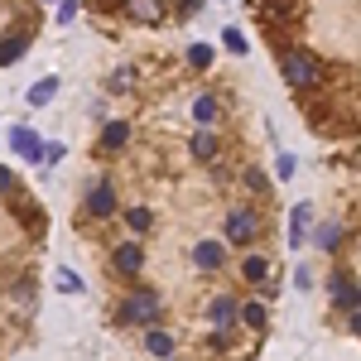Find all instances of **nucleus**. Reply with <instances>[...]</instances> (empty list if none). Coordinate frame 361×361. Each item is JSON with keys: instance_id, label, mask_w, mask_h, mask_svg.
I'll return each mask as SVG.
<instances>
[{"instance_id": "obj_1", "label": "nucleus", "mask_w": 361, "mask_h": 361, "mask_svg": "<svg viewBox=\"0 0 361 361\" xmlns=\"http://www.w3.org/2000/svg\"><path fill=\"white\" fill-rule=\"evenodd\" d=\"M159 304H164V299H159V289H130V294L116 304L111 318L121 323V328H149V323L159 318Z\"/></svg>"}, {"instance_id": "obj_2", "label": "nucleus", "mask_w": 361, "mask_h": 361, "mask_svg": "<svg viewBox=\"0 0 361 361\" xmlns=\"http://www.w3.org/2000/svg\"><path fill=\"white\" fill-rule=\"evenodd\" d=\"M279 73H284V82L294 87V92H308V87L323 82V63L304 49H289V54L279 58Z\"/></svg>"}, {"instance_id": "obj_3", "label": "nucleus", "mask_w": 361, "mask_h": 361, "mask_svg": "<svg viewBox=\"0 0 361 361\" xmlns=\"http://www.w3.org/2000/svg\"><path fill=\"white\" fill-rule=\"evenodd\" d=\"M222 236L231 246H250V241L260 236V212H255V207H231L226 222H222Z\"/></svg>"}, {"instance_id": "obj_4", "label": "nucleus", "mask_w": 361, "mask_h": 361, "mask_svg": "<svg viewBox=\"0 0 361 361\" xmlns=\"http://www.w3.org/2000/svg\"><path fill=\"white\" fill-rule=\"evenodd\" d=\"M87 212L92 217H116V188L106 178H92L87 183Z\"/></svg>"}, {"instance_id": "obj_5", "label": "nucleus", "mask_w": 361, "mask_h": 361, "mask_svg": "<svg viewBox=\"0 0 361 361\" xmlns=\"http://www.w3.org/2000/svg\"><path fill=\"white\" fill-rule=\"evenodd\" d=\"M207 318H212V328H236V323H241V304H236L231 294H217V299L207 304Z\"/></svg>"}, {"instance_id": "obj_6", "label": "nucleus", "mask_w": 361, "mask_h": 361, "mask_svg": "<svg viewBox=\"0 0 361 361\" xmlns=\"http://www.w3.org/2000/svg\"><path fill=\"white\" fill-rule=\"evenodd\" d=\"M121 10H126L135 25H159V20H164V0H121Z\"/></svg>"}, {"instance_id": "obj_7", "label": "nucleus", "mask_w": 361, "mask_h": 361, "mask_svg": "<svg viewBox=\"0 0 361 361\" xmlns=\"http://www.w3.org/2000/svg\"><path fill=\"white\" fill-rule=\"evenodd\" d=\"M10 145H15V154H25V159H34V164L49 154V149H44V140L34 135L29 126H15V130H10Z\"/></svg>"}, {"instance_id": "obj_8", "label": "nucleus", "mask_w": 361, "mask_h": 361, "mask_svg": "<svg viewBox=\"0 0 361 361\" xmlns=\"http://www.w3.org/2000/svg\"><path fill=\"white\" fill-rule=\"evenodd\" d=\"M111 270H121V275H140V270H145V250H140L135 241L116 246L111 250Z\"/></svg>"}, {"instance_id": "obj_9", "label": "nucleus", "mask_w": 361, "mask_h": 361, "mask_svg": "<svg viewBox=\"0 0 361 361\" xmlns=\"http://www.w3.org/2000/svg\"><path fill=\"white\" fill-rule=\"evenodd\" d=\"M328 289H333V304L337 308H361V284H352L347 275H333Z\"/></svg>"}, {"instance_id": "obj_10", "label": "nucleus", "mask_w": 361, "mask_h": 361, "mask_svg": "<svg viewBox=\"0 0 361 361\" xmlns=\"http://www.w3.org/2000/svg\"><path fill=\"white\" fill-rule=\"evenodd\" d=\"M222 260H226L222 241H197V246H193V265H197V270H217Z\"/></svg>"}, {"instance_id": "obj_11", "label": "nucleus", "mask_w": 361, "mask_h": 361, "mask_svg": "<svg viewBox=\"0 0 361 361\" xmlns=\"http://www.w3.org/2000/svg\"><path fill=\"white\" fill-rule=\"evenodd\" d=\"M173 347H178L173 333H164V328H154V323H149V333H145V352H149V357H159V361H169V357H173Z\"/></svg>"}, {"instance_id": "obj_12", "label": "nucleus", "mask_w": 361, "mask_h": 361, "mask_svg": "<svg viewBox=\"0 0 361 361\" xmlns=\"http://www.w3.org/2000/svg\"><path fill=\"white\" fill-rule=\"evenodd\" d=\"M241 279L246 284H265L270 279V255H246L241 260Z\"/></svg>"}, {"instance_id": "obj_13", "label": "nucleus", "mask_w": 361, "mask_h": 361, "mask_svg": "<svg viewBox=\"0 0 361 361\" xmlns=\"http://www.w3.org/2000/svg\"><path fill=\"white\" fill-rule=\"evenodd\" d=\"M126 140H130V126H126V121H111V126H102V149H106V154L126 149Z\"/></svg>"}, {"instance_id": "obj_14", "label": "nucleus", "mask_w": 361, "mask_h": 361, "mask_svg": "<svg viewBox=\"0 0 361 361\" xmlns=\"http://www.w3.org/2000/svg\"><path fill=\"white\" fill-rule=\"evenodd\" d=\"M188 149H193V159H217V149H222V145H217L212 130H197V135L188 140Z\"/></svg>"}, {"instance_id": "obj_15", "label": "nucleus", "mask_w": 361, "mask_h": 361, "mask_svg": "<svg viewBox=\"0 0 361 361\" xmlns=\"http://www.w3.org/2000/svg\"><path fill=\"white\" fill-rule=\"evenodd\" d=\"M29 54V34H10V39H0V63H15V58Z\"/></svg>"}, {"instance_id": "obj_16", "label": "nucleus", "mask_w": 361, "mask_h": 361, "mask_svg": "<svg viewBox=\"0 0 361 361\" xmlns=\"http://www.w3.org/2000/svg\"><path fill=\"white\" fill-rule=\"evenodd\" d=\"M308 222H313V212H308V202H299V207H294V226H289V246H304Z\"/></svg>"}, {"instance_id": "obj_17", "label": "nucleus", "mask_w": 361, "mask_h": 361, "mask_svg": "<svg viewBox=\"0 0 361 361\" xmlns=\"http://www.w3.org/2000/svg\"><path fill=\"white\" fill-rule=\"evenodd\" d=\"M241 323H246L250 333H265V328H270V313H265V304H241Z\"/></svg>"}, {"instance_id": "obj_18", "label": "nucleus", "mask_w": 361, "mask_h": 361, "mask_svg": "<svg viewBox=\"0 0 361 361\" xmlns=\"http://www.w3.org/2000/svg\"><path fill=\"white\" fill-rule=\"evenodd\" d=\"M121 222L130 226V231H135V236H145V231H149V226H154V212H149V207H130V212H126V217H121Z\"/></svg>"}, {"instance_id": "obj_19", "label": "nucleus", "mask_w": 361, "mask_h": 361, "mask_svg": "<svg viewBox=\"0 0 361 361\" xmlns=\"http://www.w3.org/2000/svg\"><path fill=\"white\" fill-rule=\"evenodd\" d=\"M54 92H58V78L34 82V87H29V106H49V102H54Z\"/></svg>"}, {"instance_id": "obj_20", "label": "nucleus", "mask_w": 361, "mask_h": 361, "mask_svg": "<svg viewBox=\"0 0 361 361\" xmlns=\"http://www.w3.org/2000/svg\"><path fill=\"white\" fill-rule=\"evenodd\" d=\"M15 217H20L29 231H44V207H34V202H20V207H15Z\"/></svg>"}, {"instance_id": "obj_21", "label": "nucleus", "mask_w": 361, "mask_h": 361, "mask_svg": "<svg viewBox=\"0 0 361 361\" xmlns=\"http://www.w3.org/2000/svg\"><path fill=\"white\" fill-rule=\"evenodd\" d=\"M193 116L202 121V126H212V121H217V97H197V102H193Z\"/></svg>"}, {"instance_id": "obj_22", "label": "nucleus", "mask_w": 361, "mask_h": 361, "mask_svg": "<svg viewBox=\"0 0 361 361\" xmlns=\"http://www.w3.org/2000/svg\"><path fill=\"white\" fill-rule=\"evenodd\" d=\"M337 241H342V226H337V222H328L323 231H318V246H323V250H333Z\"/></svg>"}, {"instance_id": "obj_23", "label": "nucleus", "mask_w": 361, "mask_h": 361, "mask_svg": "<svg viewBox=\"0 0 361 361\" xmlns=\"http://www.w3.org/2000/svg\"><path fill=\"white\" fill-rule=\"evenodd\" d=\"M58 289L63 294H82V279L73 275V270H58Z\"/></svg>"}, {"instance_id": "obj_24", "label": "nucleus", "mask_w": 361, "mask_h": 361, "mask_svg": "<svg viewBox=\"0 0 361 361\" xmlns=\"http://www.w3.org/2000/svg\"><path fill=\"white\" fill-rule=\"evenodd\" d=\"M188 63H193V68H207V63H212V49H207V44H193V49H188Z\"/></svg>"}, {"instance_id": "obj_25", "label": "nucleus", "mask_w": 361, "mask_h": 361, "mask_svg": "<svg viewBox=\"0 0 361 361\" xmlns=\"http://www.w3.org/2000/svg\"><path fill=\"white\" fill-rule=\"evenodd\" d=\"M226 49H231V54H246V34H241V29H226Z\"/></svg>"}, {"instance_id": "obj_26", "label": "nucleus", "mask_w": 361, "mask_h": 361, "mask_svg": "<svg viewBox=\"0 0 361 361\" xmlns=\"http://www.w3.org/2000/svg\"><path fill=\"white\" fill-rule=\"evenodd\" d=\"M15 299H20V304H34V279H20V284H15Z\"/></svg>"}, {"instance_id": "obj_27", "label": "nucleus", "mask_w": 361, "mask_h": 361, "mask_svg": "<svg viewBox=\"0 0 361 361\" xmlns=\"http://www.w3.org/2000/svg\"><path fill=\"white\" fill-rule=\"evenodd\" d=\"M246 183H250V188H255V193H265V188H270V178H265L260 169H250V173H246Z\"/></svg>"}, {"instance_id": "obj_28", "label": "nucleus", "mask_w": 361, "mask_h": 361, "mask_svg": "<svg viewBox=\"0 0 361 361\" xmlns=\"http://www.w3.org/2000/svg\"><path fill=\"white\" fill-rule=\"evenodd\" d=\"M58 20H78V0H58Z\"/></svg>"}, {"instance_id": "obj_29", "label": "nucleus", "mask_w": 361, "mask_h": 361, "mask_svg": "<svg viewBox=\"0 0 361 361\" xmlns=\"http://www.w3.org/2000/svg\"><path fill=\"white\" fill-rule=\"evenodd\" d=\"M106 87H111V92H116V87H130V68H121V73H111V78H106Z\"/></svg>"}, {"instance_id": "obj_30", "label": "nucleus", "mask_w": 361, "mask_h": 361, "mask_svg": "<svg viewBox=\"0 0 361 361\" xmlns=\"http://www.w3.org/2000/svg\"><path fill=\"white\" fill-rule=\"evenodd\" d=\"M197 10H202V0H178V15H183V20H193Z\"/></svg>"}, {"instance_id": "obj_31", "label": "nucleus", "mask_w": 361, "mask_h": 361, "mask_svg": "<svg viewBox=\"0 0 361 361\" xmlns=\"http://www.w3.org/2000/svg\"><path fill=\"white\" fill-rule=\"evenodd\" d=\"M265 10H270V15H289V10H294V0H265Z\"/></svg>"}, {"instance_id": "obj_32", "label": "nucleus", "mask_w": 361, "mask_h": 361, "mask_svg": "<svg viewBox=\"0 0 361 361\" xmlns=\"http://www.w3.org/2000/svg\"><path fill=\"white\" fill-rule=\"evenodd\" d=\"M0 193H15V173L10 169H0Z\"/></svg>"}, {"instance_id": "obj_33", "label": "nucleus", "mask_w": 361, "mask_h": 361, "mask_svg": "<svg viewBox=\"0 0 361 361\" xmlns=\"http://www.w3.org/2000/svg\"><path fill=\"white\" fill-rule=\"evenodd\" d=\"M347 333L361 337V308H352V318H347Z\"/></svg>"}, {"instance_id": "obj_34", "label": "nucleus", "mask_w": 361, "mask_h": 361, "mask_svg": "<svg viewBox=\"0 0 361 361\" xmlns=\"http://www.w3.org/2000/svg\"><path fill=\"white\" fill-rule=\"evenodd\" d=\"M294 284H299V289H308V284H313V275H308V265H299V270H294Z\"/></svg>"}]
</instances>
